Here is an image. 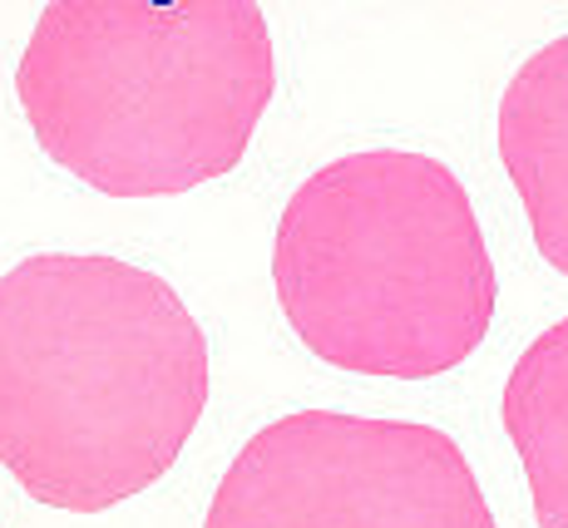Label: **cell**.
Segmentation results:
<instances>
[{
	"mask_svg": "<svg viewBox=\"0 0 568 528\" xmlns=\"http://www.w3.org/2000/svg\"><path fill=\"white\" fill-rule=\"evenodd\" d=\"M207 336L154 272L36 252L0 277V465L36 504L104 514L179 465Z\"/></svg>",
	"mask_w": 568,
	"mask_h": 528,
	"instance_id": "1",
	"label": "cell"
},
{
	"mask_svg": "<svg viewBox=\"0 0 568 528\" xmlns=\"http://www.w3.org/2000/svg\"><path fill=\"white\" fill-rule=\"evenodd\" d=\"M272 90L253 0H50L16 64L36 144L109 197H173L233 173Z\"/></svg>",
	"mask_w": 568,
	"mask_h": 528,
	"instance_id": "2",
	"label": "cell"
},
{
	"mask_svg": "<svg viewBox=\"0 0 568 528\" xmlns=\"http://www.w3.org/2000/svg\"><path fill=\"white\" fill-rule=\"evenodd\" d=\"M272 287L316 361L390 380L469 361L499 302L465 183L406 149L346 153L287 197Z\"/></svg>",
	"mask_w": 568,
	"mask_h": 528,
	"instance_id": "3",
	"label": "cell"
},
{
	"mask_svg": "<svg viewBox=\"0 0 568 528\" xmlns=\"http://www.w3.org/2000/svg\"><path fill=\"white\" fill-rule=\"evenodd\" d=\"M203 528H495V514L435 425L297 410L247 439Z\"/></svg>",
	"mask_w": 568,
	"mask_h": 528,
	"instance_id": "4",
	"label": "cell"
},
{
	"mask_svg": "<svg viewBox=\"0 0 568 528\" xmlns=\"http://www.w3.org/2000/svg\"><path fill=\"white\" fill-rule=\"evenodd\" d=\"M499 159L529 213L539 257L568 277V35L534 50L505 84Z\"/></svg>",
	"mask_w": 568,
	"mask_h": 528,
	"instance_id": "5",
	"label": "cell"
},
{
	"mask_svg": "<svg viewBox=\"0 0 568 528\" xmlns=\"http://www.w3.org/2000/svg\"><path fill=\"white\" fill-rule=\"evenodd\" d=\"M499 415L529 479L534 519L539 528H568V316L515 361Z\"/></svg>",
	"mask_w": 568,
	"mask_h": 528,
	"instance_id": "6",
	"label": "cell"
}]
</instances>
